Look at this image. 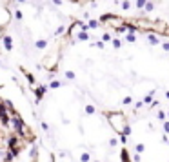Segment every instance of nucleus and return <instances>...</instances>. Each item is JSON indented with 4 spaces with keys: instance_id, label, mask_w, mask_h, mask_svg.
<instances>
[{
    "instance_id": "f257e3e1",
    "label": "nucleus",
    "mask_w": 169,
    "mask_h": 162,
    "mask_svg": "<svg viewBox=\"0 0 169 162\" xmlns=\"http://www.w3.org/2000/svg\"><path fill=\"white\" fill-rule=\"evenodd\" d=\"M106 118H107L109 126L113 128V131L116 133V135H124V131L127 128V117H126V113H122V111H107L106 113Z\"/></svg>"
},
{
    "instance_id": "f03ea898",
    "label": "nucleus",
    "mask_w": 169,
    "mask_h": 162,
    "mask_svg": "<svg viewBox=\"0 0 169 162\" xmlns=\"http://www.w3.org/2000/svg\"><path fill=\"white\" fill-rule=\"evenodd\" d=\"M147 40H149V44H151V46H158V44H160L158 35H155L153 31H147Z\"/></svg>"
},
{
    "instance_id": "7ed1b4c3",
    "label": "nucleus",
    "mask_w": 169,
    "mask_h": 162,
    "mask_svg": "<svg viewBox=\"0 0 169 162\" xmlns=\"http://www.w3.org/2000/svg\"><path fill=\"white\" fill-rule=\"evenodd\" d=\"M2 44H4L5 51H13V38L11 37H2Z\"/></svg>"
},
{
    "instance_id": "20e7f679",
    "label": "nucleus",
    "mask_w": 169,
    "mask_h": 162,
    "mask_svg": "<svg viewBox=\"0 0 169 162\" xmlns=\"http://www.w3.org/2000/svg\"><path fill=\"white\" fill-rule=\"evenodd\" d=\"M45 91H48V86H45V84L38 86V88H37V91H35V93H37V100H42V97H44V93H45Z\"/></svg>"
},
{
    "instance_id": "39448f33",
    "label": "nucleus",
    "mask_w": 169,
    "mask_h": 162,
    "mask_svg": "<svg viewBox=\"0 0 169 162\" xmlns=\"http://www.w3.org/2000/svg\"><path fill=\"white\" fill-rule=\"evenodd\" d=\"M35 48H37V49H45V48H48V40H45V38H38L37 42H35Z\"/></svg>"
},
{
    "instance_id": "423d86ee",
    "label": "nucleus",
    "mask_w": 169,
    "mask_h": 162,
    "mask_svg": "<svg viewBox=\"0 0 169 162\" xmlns=\"http://www.w3.org/2000/svg\"><path fill=\"white\" fill-rule=\"evenodd\" d=\"M120 157H122V162H131V159H129V151H127L126 148H122Z\"/></svg>"
},
{
    "instance_id": "0eeeda50",
    "label": "nucleus",
    "mask_w": 169,
    "mask_h": 162,
    "mask_svg": "<svg viewBox=\"0 0 169 162\" xmlns=\"http://www.w3.org/2000/svg\"><path fill=\"white\" fill-rule=\"evenodd\" d=\"M135 151H136L138 155H142V153L145 151V144H142V142H138L136 146H135Z\"/></svg>"
},
{
    "instance_id": "6e6552de",
    "label": "nucleus",
    "mask_w": 169,
    "mask_h": 162,
    "mask_svg": "<svg viewBox=\"0 0 169 162\" xmlns=\"http://www.w3.org/2000/svg\"><path fill=\"white\" fill-rule=\"evenodd\" d=\"M111 44H113L115 49H120V48H122V40H120V38H111Z\"/></svg>"
},
{
    "instance_id": "1a4fd4ad",
    "label": "nucleus",
    "mask_w": 169,
    "mask_h": 162,
    "mask_svg": "<svg viewBox=\"0 0 169 162\" xmlns=\"http://www.w3.org/2000/svg\"><path fill=\"white\" fill-rule=\"evenodd\" d=\"M84 111H86V115H95V111H96V109H95V106H91V104H87Z\"/></svg>"
},
{
    "instance_id": "9d476101",
    "label": "nucleus",
    "mask_w": 169,
    "mask_h": 162,
    "mask_svg": "<svg viewBox=\"0 0 169 162\" xmlns=\"http://www.w3.org/2000/svg\"><path fill=\"white\" fill-rule=\"evenodd\" d=\"M156 118H158V120H162V122H164V120L167 118V113L164 111V109H160V111L156 113Z\"/></svg>"
},
{
    "instance_id": "9b49d317",
    "label": "nucleus",
    "mask_w": 169,
    "mask_h": 162,
    "mask_svg": "<svg viewBox=\"0 0 169 162\" xmlns=\"http://www.w3.org/2000/svg\"><path fill=\"white\" fill-rule=\"evenodd\" d=\"M80 160H82V162H89L91 160V155L89 153H82V155H80Z\"/></svg>"
},
{
    "instance_id": "f8f14e48",
    "label": "nucleus",
    "mask_w": 169,
    "mask_h": 162,
    "mask_svg": "<svg viewBox=\"0 0 169 162\" xmlns=\"http://www.w3.org/2000/svg\"><path fill=\"white\" fill-rule=\"evenodd\" d=\"M60 86H62V82H60V80H53V82L49 84V88H53V89H56V88H60Z\"/></svg>"
},
{
    "instance_id": "ddd939ff",
    "label": "nucleus",
    "mask_w": 169,
    "mask_h": 162,
    "mask_svg": "<svg viewBox=\"0 0 169 162\" xmlns=\"http://www.w3.org/2000/svg\"><path fill=\"white\" fill-rule=\"evenodd\" d=\"M102 42H111V35H109V33H104V35H102Z\"/></svg>"
},
{
    "instance_id": "4468645a",
    "label": "nucleus",
    "mask_w": 169,
    "mask_h": 162,
    "mask_svg": "<svg viewBox=\"0 0 169 162\" xmlns=\"http://www.w3.org/2000/svg\"><path fill=\"white\" fill-rule=\"evenodd\" d=\"M131 102H133V98H131V97H124V100H122V104H124V106H129Z\"/></svg>"
},
{
    "instance_id": "2eb2a0df",
    "label": "nucleus",
    "mask_w": 169,
    "mask_h": 162,
    "mask_svg": "<svg viewBox=\"0 0 169 162\" xmlns=\"http://www.w3.org/2000/svg\"><path fill=\"white\" fill-rule=\"evenodd\" d=\"M142 108H144V102H142V100L135 102V111H138V109H142Z\"/></svg>"
},
{
    "instance_id": "dca6fc26",
    "label": "nucleus",
    "mask_w": 169,
    "mask_h": 162,
    "mask_svg": "<svg viewBox=\"0 0 169 162\" xmlns=\"http://www.w3.org/2000/svg\"><path fill=\"white\" fill-rule=\"evenodd\" d=\"M164 133H167V135H169V120L167 118L164 120Z\"/></svg>"
},
{
    "instance_id": "f3484780",
    "label": "nucleus",
    "mask_w": 169,
    "mask_h": 162,
    "mask_svg": "<svg viewBox=\"0 0 169 162\" xmlns=\"http://www.w3.org/2000/svg\"><path fill=\"white\" fill-rule=\"evenodd\" d=\"M116 144H118V138H109V146L111 148H115Z\"/></svg>"
},
{
    "instance_id": "a211bd4d",
    "label": "nucleus",
    "mask_w": 169,
    "mask_h": 162,
    "mask_svg": "<svg viewBox=\"0 0 169 162\" xmlns=\"http://www.w3.org/2000/svg\"><path fill=\"white\" fill-rule=\"evenodd\" d=\"M66 77H67L69 80H73V78H75V73H73V71H66Z\"/></svg>"
},
{
    "instance_id": "6ab92c4d",
    "label": "nucleus",
    "mask_w": 169,
    "mask_h": 162,
    "mask_svg": "<svg viewBox=\"0 0 169 162\" xmlns=\"http://www.w3.org/2000/svg\"><path fill=\"white\" fill-rule=\"evenodd\" d=\"M166 98H167V100H169V91H166Z\"/></svg>"
},
{
    "instance_id": "aec40b11",
    "label": "nucleus",
    "mask_w": 169,
    "mask_h": 162,
    "mask_svg": "<svg viewBox=\"0 0 169 162\" xmlns=\"http://www.w3.org/2000/svg\"><path fill=\"white\" fill-rule=\"evenodd\" d=\"M166 113H167V118H169V111H166Z\"/></svg>"
},
{
    "instance_id": "412c9836",
    "label": "nucleus",
    "mask_w": 169,
    "mask_h": 162,
    "mask_svg": "<svg viewBox=\"0 0 169 162\" xmlns=\"http://www.w3.org/2000/svg\"><path fill=\"white\" fill-rule=\"evenodd\" d=\"M93 162H100V160H93Z\"/></svg>"
},
{
    "instance_id": "4be33fe9",
    "label": "nucleus",
    "mask_w": 169,
    "mask_h": 162,
    "mask_svg": "<svg viewBox=\"0 0 169 162\" xmlns=\"http://www.w3.org/2000/svg\"><path fill=\"white\" fill-rule=\"evenodd\" d=\"M167 162H169V160H167Z\"/></svg>"
}]
</instances>
